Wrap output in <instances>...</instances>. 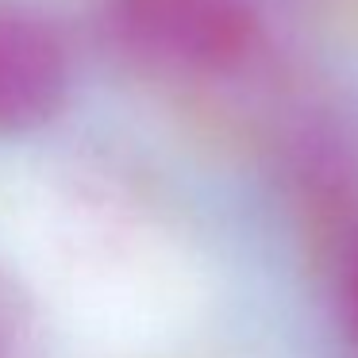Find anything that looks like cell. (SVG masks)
<instances>
[{
	"label": "cell",
	"mask_w": 358,
	"mask_h": 358,
	"mask_svg": "<svg viewBox=\"0 0 358 358\" xmlns=\"http://www.w3.org/2000/svg\"><path fill=\"white\" fill-rule=\"evenodd\" d=\"M108 35L135 66L178 81H216L258 50L255 0H108Z\"/></svg>",
	"instance_id": "obj_1"
},
{
	"label": "cell",
	"mask_w": 358,
	"mask_h": 358,
	"mask_svg": "<svg viewBox=\"0 0 358 358\" xmlns=\"http://www.w3.org/2000/svg\"><path fill=\"white\" fill-rule=\"evenodd\" d=\"M70 93V55L43 12L0 0V135H24L58 116Z\"/></svg>",
	"instance_id": "obj_2"
},
{
	"label": "cell",
	"mask_w": 358,
	"mask_h": 358,
	"mask_svg": "<svg viewBox=\"0 0 358 358\" xmlns=\"http://www.w3.org/2000/svg\"><path fill=\"white\" fill-rule=\"evenodd\" d=\"M27 347V312L20 296L0 278V358H24Z\"/></svg>",
	"instance_id": "obj_3"
},
{
	"label": "cell",
	"mask_w": 358,
	"mask_h": 358,
	"mask_svg": "<svg viewBox=\"0 0 358 358\" xmlns=\"http://www.w3.org/2000/svg\"><path fill=\"white\" fill-rule=\"evenodd\" d=\"M339 296H343V320H347L350 335L358 343V239L347 255V266H343V285H339Z\"/></svg>",
	"instance_id": "obj_4"
}]
</instances>
